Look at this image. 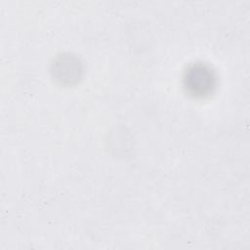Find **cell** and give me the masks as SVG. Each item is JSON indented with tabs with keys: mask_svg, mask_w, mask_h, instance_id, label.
<instances>
[{
	"mask_svg": "<svg viewBox=\"0 0 250 250\" xmlns=\"http://www.w3.org/2000/svg\"><path fill=\"white\" fill-rule=\"evenodd\" d=\"M187 80L188 81L189 86H196V90L200 91H203L204 89H209V87L212 85L211 72L202 67H194L190 69L187 76Z\"/></svg>",
	"mask_w": 250,
	"mask_h": 250,
	"instance_id": "6da1fadb",
	"label": "cell"
}]
</instances>
